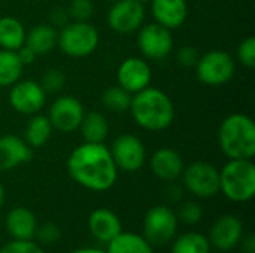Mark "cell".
<instances>
[{
    "instance_id": "1",
    "label": "cell",
    "mask_w": 255,
    "mask_h": 253,
    "mask_svg": "<svg viewBox=\"0 0 255 253\" xmlns=\"http://www.w3.org/2000/svg\"><path fill=\"white\" fill-rule=\"evenodd\" d=\"M118 171L109 148L103 143L84 142L67 158L69 176L88 191L105 192L111 189L118 179Z\"/></svg>"
},
{
    "instance_id": "2",
    "label": "cell",
    "mask_w": 255,
    "mask_h": 253,
    "mask_svg": "<svg viewBox=\"0 0 255 253\" xmlns=\"http://www.w3.org/2000/svg\"><path fill=\"white\" fill-rule=\"evenodd\" d=\"M128 112L140 128L152 133L169 128L175 119L172 98L164 91L152 86H146L131 95Z\"/></svg>"
},
{
    "instance_id": "3",
    "label": "cell",
    "mask_w": 255,
    "mask_h": 253,
    "mask_svg": "<svg viewBox=\"0 0 255 253\" xmlns=\"http://www.w3.org/2000/svg\"><path fill=\"white\" fill-rule=\"evenodd\" d=\"M218 143L229 160H253L255 155V124L245 113L229 115L218 128Z\"/></svg>"
},
{
    "instance_id": "4",
    "label": "cell",
    "mask_w": 255,
    "mask_h": 253,
    "mask_svg": "<svg viewBox=\"0 0 255 253\" xmlns=\"http://www.w3.org/2000/svg\"><path fill=\"white\" fill-rule=\"evenodd\" d=\"M220 191L233 203H247L255 194L253 160H229L220 171Z\"/></svg>"
},
{
    "instance_id": "5",
    "label": "cell",
    "mask_w": 255,
    "mask_h": 253,
    "mask_svg": "<svg viewBox=\"0 0 255 253\" xmlns=\"http://www.w3.org/2000/svg\"><path fill=\"white\" fill-rule=\"evenodd\" d=\"M99 42V31L90 21H70L58 31L57 46L67 57L84 58L97 49Z\"/></svg>"
},
{
    "instance_id": "6",
    "label": "cell",
    "mask_w": 255,
    "mask_h": 253,
    "mask_svg": "<svg viewBox=\"0 0 255 253\" xmlns=\"http://www.w3.org/2000/svg\"><path fill=\"white\" fill-rule=\"evenodd\" d=\"M196 67L197 79L208 86H223L236 72V61L223 49H212L199 57Z\"/></svg>"
},
{
    "instance_id": "7",
    "label": "cell",
    "mask_w": 255,
    "mask_h": 253,
    "mask_svg": "<svg viewBox=\"0 0 255 253\" xmlns=\"http://www.w3.org/2000/svg\"><path fill=\"white\" fill-rule=\"evenodd\" d=\"M178 216L167 206L151 207L143 218V237L151 246H164L176 237Z\"/></svg>"
},
{
    "instance_id": "8",
    "label": "cell",
    "mask_w": 255,
    "mask_h": 253,
    "mask_svg": "<svg viewBox=\"0 0 255 253\" xmlns=\"http://www.w3.org/2000/svg\"><path fill=\"white\" fill-rule=\"evenodd\" d=\"M184 188L197 198H211L220 192V170L206 161H196L184 167Z\"/></svg>"
},
{
    "instance_id": "9",
    "label": "cell",
    "mask_w": 255,
    "mask_h": 253,
    "mask_svg": "<svg viewBox=\"0 0 255 253\" xmlns=\"http://www.w3.org/2000/svg\"><path fill=\"white\" fill-rule=\"evenodd\" d=\"M109 151L117 169L126 173H134L140 170L146 161V149L143 142L130 133L115 137Z\"/></svg>"
},
{
    "instance_id": "10",
    "label": "cell",
    "mask_w": 255,
    "mask_h": 253,
    "mask_svg": "<svg viewBox=\"0 0 255 253\" xmlns=\"http://www.w3.org/2000/svg\"><path fill=\"white\" fill-rule=\"evenodd\" d=\"M137 31V45L146 60L160 61L169 57L173 49L172 30L158 22H149L143 24Z\"/></svg>"
},
{
    "instance_id": "11",
    "label": "cell",
    "mask_w": 255,
    "mask_h": 253,
    "mask_svg": "<svg viewBox=\"0 0 255 253\" xmlns=\"http://www.w3.org/2000/svg\"><path fill=\"white\" fill-rule=\"evenodd\" d=\"M108 25L120 34L137 31L145 21V4L137 0H117L108 12Z\"/></svg>"
},
{
    "instance_id": "12",
    "label": "cell",
    "mask_w": 255,
    "mask_h": 253,
    "mask_svg": "<svg viewBox=\"0 0 255 253\" xmlns=\"http://www.w3.org/2000/svg\"><path fill=\"white\" fill-rule=\"evenodd\" d=\"M46 103V92L39 82L25 79L18 81L10 86L9 91V104L10 107L21 115H34Z\"/></svg>"
},
{
    "instance_id": "13",
    "label": "cell",
    "mask_w": 255,
    "mask_h": 253,
    "mask_svg": "<svg viewBox=\"0 0 255 253\" xmlns=\"http://www.w3.org/2000/svg\"><path fill=\"white\" fill-rule=\"evenodd\" d=\"M84 115L85 112L82 103L72 95H63L54 100L48 112L52 128L66 134L73 133L79 128Z\"/></svg>"
},
{
    "instance_id": "14",
    "label": "cell",
    "mask_w": 255,
    "mask_h": 253,
    "mask_svg": "<svg viewBox=\"0 0 255 253\" xmlns=\"http://www.w3.org/2000/svg\"><path fill=\"white\" fill-rule=\"evenodd\" d=\"M152 79L151 66L145 58L128 57L126 58L117 70V82L121 88L130 94H136L146 86H149Z\"/></svg>"
},
{
    "instance_id": "15",
    "label": "cell",
    "mask_w": 255,
    "mask_h": 253,
    "mask_svg": "<svg viewBox=\"0 0 255 253\" xmlns=\"http://www.w3.org/2000/svg\"><path fill=\"white\" fill-rule=\"evenodd\" d=\"M244 237L242 221L235 215H224L218 218L209 233V243L218 251L229 252L235 249Z\"/></svg>"
},
{
    "instance_id": "16",
    "label": "cell",
    "mask_w": 255,
    "mask_h": 253,
    "mask_svg": "<svg viewBox=\"0 0 255 253\" xmlns=\"http://www.w3.org/2000/svg\"><path fill=\"white\" fill-rule=\"evenodd\" d=\"M33 158V149L15 134L0 136V171L13 170Z\"/></svg>"
},
{
    "instance_id": "17",
    "label": "cell",
    "mask_w": 255,
    "mask_h": 253,
    "mask_svg": "<svg viewBox=\"0 0 255 253\" xmlns=\"http://www.w3.org/2000/svg\"><path fill=\"white\" fill-rule=\"evenodd\" d=\"M149 166L154 176L164 182H175L176 179H179L185 167L182 155L172 148L157 149L151 155Z\"/></svg>"
},
{
    "instance_id": "18",
    "label": "cell",
    "mask_w": 255,
    "mask_h": 253,
    "mask_svg": "<svg viewBox=\"0 0 255 253\" xmlns=\"http://www.w3.org/2000/svg\"><path fill=\"white\" fill-rule=\"evenodd\" d=\"M151 12L155 22L169 30H176L187 21L188 4L187 0H152Z\"/></svg>"
},
{
    "instance_id": "19",
    "label": "cell",
    "mask_w": 255,
    "mask_h": 253,
    "mask_svg": "<svg viewBox=\"0 0 255 253\" xmlns=\"http://www.w3.org/2000/svg\"><path fill=\"white\" fill-rule=\"evenodd\" d=\"M88 230L97 242L108 245L123 233V225L120 218L112 210L100 207L91 212L88 218Z\"/></svg>"
},
{
    "instance_id": "20",
    "label": "cell",
    "mask_w": 255,
    "mask_h": 253,
    "mask_svg": "<svg viewBox=\"0 0 255 253\" xmlns=\"http://www.w3.org/2000/svg\"><path fill=\"white\" fill-rule=\"evenodd\" d=\"M36 228V216L27 207H13L6 216V230L12 240H33Z\"/></svg>"
},
{
    "instance_id": "21",
    "label": "cell",
    "mask_w": 255,
    "mask_h": 253,
    "mask_svg": "<svg viewBox=\"0 0 255 253\" xmlns=\"http://www.w3.org/2000/svg\"><path fill=\"white\" fill-rule=\"evenodd\" d=\"M58 40V31L51 24H37L25 34V45L31 48L36 55L49 54Z\"/></svg>"
},
{
    "instance_id": "22",
    "label": "cell",
    "mask_w": 255,
    "mask_h": 253,
    "mask_svg": "<svg viewBox=\"0 0 255 253\" xmlns=\"http://www.w3.org/2000/svg\"><path fill=\"white\" fill-rule=\"evenodd\" d=\"M52 124L48 118V115L34 113L28 119L25 130H24V140L31 149H37L45 146L51 136H52Z\"/></svg>"
},
{
    "instance_id": "23",
    "label": "cell",
    "mask_w": 255,
    "mask_h": 253,
    "mask_svg": "<svg viewBox=\"0 0 255 253\" xmlns=\"http://www.w3.org/2000/svg\"><path fill=\"white\" fill-rule=\"evenodd\" d=\"M84 142L87 143H105L109 136V122L100 112L85 113L79 128Z\"/></svg>"
},
{
    "instance_id": "24",
    "label": "cell",
    "mask_w": 255,
    "mask_h": 253,
    "mask_svg": "<svg viewBox=\"0 0 255 253\" xmlns=\"http://www.w3.org/2000/svg\"><path fill=\"white\" fill-rule=\"evenodd\" d=\"M25 27L15 16L0 18V48L16 51L25 43Z\"/></svg>"
},
{
    "instance_id": "25",
    "label": "cell",
    "mask_w": 255,
    "mask_h": 253,
    "mask_svg": "<svg viewBox=\"0 0 255 253\" xmlns=\"http://www.w3.org/2000/svg\"><path fill=\"white\" fill-rule=\"evenodd\" d=\"M106 253H154V249L143 236L123 231L108 243Z\"/></svg>"
},
{
    "instance_id": "26",
    "label": "cell",
    "mask_w": 255,
    "mask_h": 253,
    "mask_svg": "<svg viewBox=\"0 0 255 253\" xmlns=\"http://www.w3.org/2000/svg\"><path fill=\"white\" fill-rule=\"evenodd\" d=\"M24 66L15 51L0 49V88H10L21 79Z\"/></svg>"
},
{
    "instance_id": "27",
    "label": "cell",
    "mask_w": 255,
    "mask_h": 253,
    "mask_svg": "<svg viewBox=\"0 0 255 253\" xmlns=\"http://www.w3.org/2000/svg\"><path fill=\"white\" fill-rule=\"evenodd\" d=\"M211 243L200 233H184L173 239L172 253H211Z\"/></svg>"
},
{
    "instance_id": "28",
    "label": "cell",
    "mask_w": 255,
    "mask_h": 253,
    "mask_svg": "<svg viewBox=\"0 0 255 253\" xmlns=\"http://www.w3.org/2000/svg\"><path fill=\"white\" fill-rule=\"evenodd\" d=\"M131 95L128 91L121 88L120 85H112L106 88L102 94V104L112 113H123L130 109Z\"/></svg>"
},
{
    "instance_id": "29",
    "label": "cell",
    "mask_w": 255,
    "mask_h": 253,
    "mask_svg": "<svg viewBox=\"0 0 255 253\" xmlns=\"http://www.w3.org/2000/svg\"><path fill=\"white\" fill-rule=\"evenodd\" d=\"M40 86L43 88V91L46 94H55L58 91H61L64 88V84H66V75L63 70L60 69H48L43 72L42 75V79H40Z\"/></svg>"
},
{
    "instance_id": "30",
    "label": "cell",
    "mask_w": 255,
    "mask_h": 253,
    "mask_svg": "<svg viewBox=\"0 0 255 253\" xmlns=\"http://www.w3.org/2000/svg\"><path fill=\"white\" fill-rule=\"evenodd\" d=\"M67 15L72 21H90L94 15V4L91 0H72L67 9Z\"/></svg>"
},
{
    "instance_id": "31",
    "label": "cell",
    "mask_w": 255,
    "mask_h": 253,
    "mask_svg": "<svg viewBox=\"0 0 255 253\" xmlns=\"http://www.w3.org/2000/svg\"><path fill=\"white\" fill-rule=\"evenodd\" d=\"M238 60L247 69L255 67V39L253 36L245 37L238 46Z\"/></svg>"
},
{
    "instance_id": "32",
    "label": "cell",
    "mask_w": 255,
    "mask_h": 253,
    "mask_svg": "<svg viewBox=\"0 0 255 253\" xmlns=\"http://www.w3.org/2000/svg\"><path fill=\"white\" fill-rule=\"evenodd\" d=\"M0 253H45V251L33 240H12L0 249Z\"/></svg>"
},
{
    "instance_id": "33",
    "label": "cell",
    "mask_w": 255,
    "mask_h": 253,
    "mask_svg": "<svg viewBox=\"0 0 255 253\" xmlns=\"http://www.w3.org/2000/svg\"><path fill=\"white\" fill-rule=\"evenodd\" d=\"M176 216H178V221H182L187 225H196V224H199L202 221L203 212H202V207L197 203L187 201L179 207V213Z\"/></svg>"
},
{
    "instance_id": "34",
    "label": "cell",
    "mask_w": 255,
    "mask_h": 253,
    "mask_svg": "<svg viewBox=\"0 0 255 253\" xmlns=\"http://www.w3.org/2000/svg\"><path fill=\"white\" fill-rule=\"evenodd\" d=\"M34 237L42 245H54V243H57L60 240L61 231L54 222H45L42 225H37Z\"/></svg>"
},
{
    "instance_id": "35",
    "label": "cell",
    "mask_w": 255,
    "mask_h": 253,
    "mask_svg": "<svg viewBox=\"0 0 255 253\" xmlns=\"http://www.w3.org/2000/svg\"><path fill=\"white\" fill-rule=\"evenodd\" d=\"M199 57H200V54H199L197 48H194L191 45H184L176 51L178 64L182 66V67H187V69L194 67L197 64V61H199Z\"/></svg>"
},
{
    "instance_id": "36",
    "label": "cell",
    "mask_w": 255,
    "mask_h": 253,
    "mask_svg": "<svg viewBox=\"0 0 255 253\" xmlns=\"http://www.w3.org/2000/svg\"><path fill=\"white\" fill-rule=\"evenodd\" d=\"M15 52H16V55H18V58H19V61H21V64H22L24 67L33 64L34 60H36V57H37L36 52H34L31 48H28L25 43H24L19 49H16Z\"/></svg>"
},
{
    "instance_id": "37",
    "label": "cell",
    "mask_w": 255,
    "mask_h": 253,
    "mask_svg": "<svg viewBox=\"0 0 255 253\" xmlns=\"http://www.w3.org/2000/svg\"><path fill=\"white\" fill-rule=\"evenodd\" d=\"M49 18H51V22H49V24H51L52 27H55V25H64V24H67L66 19L69 18V15H67V12H64L63 9L57 7V9L51 10Z\"/></svg>"
},
{
    "instance_id": "38",
    "label": "cell",
    "mask_w": 255,
    "mask_h": 253,
    "mask_svg": "<svg viewBox=\"0 0 255 253\" xmlns=\"http://www.w3.org/2000/svg\"><path fill=\"white\" fill-rule=\"evenodd\" d=\"M239 245H242V251H244L245 253H255V237H254V234H253V233H250V234L244 236Z\"/></svg>"
},
{
    "instance_id": "39",
    "label": "cell",
    "mask_w": 255,
    "mask_h": 253,
    "mask_svg": "<svg viewBox=\"0 0 255 253\" xmlns=\"http://www.w3.org/2000/svg\"><path fill=\"white\" fill-rule=\"evenodd\" d=\"M70 253H106L100 249H94V248H82V249H76V251H72Z\"/></svg>"
},
{
    "instance_id": "40",
    "label": "cell",
    "mask_w": 255,
    "mask_h": 253,
    "mask_svg": "<svg viewBox=\"0 0 255 253\" xmlns=\"http://www.w3.org/2000/svg\"><path fill=\"white\" fill-rule=\"evenodd\" d=\"M3 203H4V186H3L1 182H0V210H1V207H3Z\"/></svg>"
},
{
    "instance_id": "41",
    "label": "cell",
    "mask_w": 255,
    "mask_h": 253,
    "mask_svg": "<svg viewBox=\"0 0 255 253\" xmlns=\"http://www.w3.org/2000/svg\"><path fill=\"white\" fill-rule=\"evenodd\" d=\"M137 1H140V3H143V4H146V3H151L152 0H137Z\"/></svg>"
},
{
    "instance_id": "42",
    "label": "cell",
    "mask_w": 255,
    "mask_h": 253,
    "mask_svg": "<svg viewBox=\"0 0 255 253\" xmlns=\"http://www.w3.org/2000/svg\"><path fill=\"white\" fill-rule=\"evenodd\" d=\"M106 1H109V3H114V1H117V0H106Z\"/></svg>"
},
{
    "instance_id": "43",
    "label": "cell",
    "mask_w": 255,
    "mask_h": 253,
    "mask_svg": "<svg viewBox=\"0 0 255 253\" xmlns=\"http://www.w3.org/2000/svg\"><path fill=\"white\" fill-rule=\"evenodd\" d=\"M30 1H39V0H30Z\"/></svg>"
}]
</instances>
